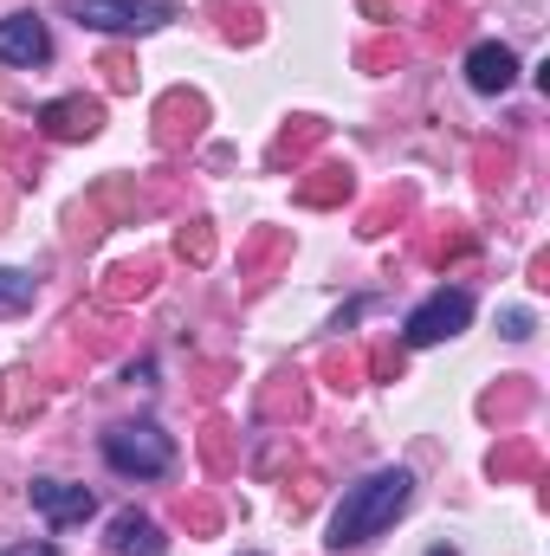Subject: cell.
<instances>
[{
	"instance_id": "cell-32",
	"label": "cell",
	"mask_w": 550,
	"mask_h": 556,
	"mask_svg": "<svg viewBox=\"0 0 550 556\" xmlns=\"http://www.w3.org/2000/svg\"><path fill=\"white\" fill-rule=\"evenodd\" d=\"M505 337L525 343V337H532V317H525V311H505Z\"/></svg>"
},
{
	"instance_id": "cell-21",
	"label": "cell",
	"mask_w": 550,
	"mask_h": 556,
	"mask_svg": "<svg viewBox=\"0 0 550 556\" xmlns=\"http://www.w3.org/2000/svg\"><path fill=\"white\" fill-rule=\"evenodd\" d=\"M512 162H518L512 149H492V142H486V149H479V188H492V194H499V188L512 181Z\"/></svg>"
},
{
	"instance_id": "cell-3",
	"label": "cell",
	"mask_w": 550,
	"mask_h": 556,
	"mask_svg": "<svg viewBox=\"0 0 550 556\" xmlns=\"http://www.w3.org/2000/svg\"><path fill=\"white\" fill-rule=\"evenodd\" d=\"M65 13L98 33H155V26L182 20L175 0H65Z\"/></svg>"
},
{
	"instance_id": "cell-10",
	"label": "cell",
	"mask_w": 550,
	"mask_h": 556,
	"mask_svg": "<svg viewBox=\"0 0 550 556\" xmlns=\"http://www.w3.org/2000/svg\"><path fill=\"white\" fill-rule=\"evenodd\" d=\"M512 78H518V52H512V46H499V39H479V46L466 52V85H473V91L499 98Z\"/></svg>"
},
{
	"instance_id": "cell-36",
	"label": "cell",
	"mask_w": 550,
	"mask_h": 556,
	"mask_svg": "<svg viewBox=\"0 0 550 556\" xmlns=\"http://www.w3.org/2000/svg\"><path fill=\"white\" fill-rule=\"evenodd\" d=\"M0 227H7V188H0Z\"/></svg>"
},
{
	"instance_id": "cell-4",
	"label": "cell",
	"mask_w": 550,
	"mask_h": 556,
	"mask_svg": "<svg viewBox=\"0 0 550 556\" xmlns=\"http://www.w3.org/2000/svg\"><path fill=\"white\" fill-rule=\"evenodd\" d=\"M104 214H111L117 227H130V220L142 214L137 181H98V188H91V194L72 207V240H85V247H91V240L104 233Z\"/></svg>"
},
{
	"instance_id": "cell-25",
	"label": "cell",
	"mask_w": 550,
	"mask_h": 556,
	"mask_svg": "<svg viewBox=\"0 0 550 556\" xmlns=\"http://www.w3.org/2000/svg\"><path fill=\"white\" fill-rule=\"evenodd\" d=\"M98 72H104V85H111V91H137V59H130V52H104V59H98Z\"/></svg>"
},
{
	"instance_id": "cell-30",
	"label": "cell",
	"mask_w": 550,
	"mask_h": 556,
	"mask_svg": "<svg viewBox=\"0 0 550 556\" xmlns=\"http://www.w3.org/2000/svg\"><path fill=\"white\" fill-rule=\"evenodd\" d=\"M363 65H376V72L383 65H402V46L396 39H376V46H363Z\"/></svg>"
},
{
	"instance_id": "cell-28",
	"label": "cell",
	"mask_w": 550,
	"mask_h": 556,
	"mask_svg": "<svg viewBox=\"0 0 550 556\" xmlns=\"http://www.w3.org/2000/svg\"><path fill=\"white\" fill-rule=\"evenodd\" d=\"M370 376L376 382H402V350H370Z\"/></svg>"
},
{
	"instance_id": "cell-18",
	"label": "cell",
	"mask_w": 550,
	"mask_h": 556,
	"mask_svg": "<svg viewBox=\"0 0 550 556\" xmlns=\"http://www.w3.org/2000/svg\"><path fill=\"white\" fill-rule=\"evenodd\" d=\"M525 408H532V382H505V389H492V395L479 402V415L499 420V427H505V420H518Z\"/></svg>"
},
{
	"instance_id": "cell-33",
	"label": "cell",
	"mask_w": 550,
	"mask_h": 556,
	"mask_svg": "<svg viewBox=\"0 0 550 556\" xmlns=\"http://www.w3.org/2000/svg\"><path fill=\"white\" fill-rule=\"evenodd\" d=\"M363 13L370 20H389V13H402V0H363Z\"/></svg>"
},
{
	"instance_id": "cell-29",
	"label": "cell",
	"mask_w": 550,
	"mask_h": 556,
	"mask_svg": "<svg viewBox=\"0 0 550 556\" xmlns=\"http://www.w3.org/2000/svg\"><path fill=\"white\" fill-rule=\"evenodd\" d=\"M324 376H330L337 389H357V376H363V363H357V356H330V363H324Z\"/></svg>"
},
{
	"instance_id": "cell-7",
	"label": "cell",
	"mask_w": 550,
	"mask_h": 556,
	"mask_svg": "<svg viewBox=\"0 0 550 556\" xmlns=\"http://www.w3.org/2000/svg\"><path fill=\"white\" fill-rule=\"evenodd\" d=\"M201 124H208V104H201V91H168L162 104H155V149H188V142L201 137Z\"/></svg>"
},
{
	"instance_id": "cell-27",
	"label": "cell",
	"mask_w": 550,
	"mask_h": 556,
	"mask_svg": "<svg viewBox=\"0 0 550 556\" xmlns=\"http://www.w3.org/2000/svg\"><path fill=\"white\" fill-rule=\"evenodd\" d=\"M402 214H409V194H389L383 207H370V214H363V233L376 240V233H389V220H402Z\"/></svg>"
},
{
	"instance_id": "cell-31",
	"label": "cell",
	"mask_w": 550,
	"mask_h": 556,
	"mask_svg": "<svg viewBox=\"0 0 550 556\" xmlns=\"http://www.w3.org/2000/svg\"><path fill=\"white\" fill-rule=\"evenodd\" d=\"M427 253H434V260L447 266V260H460V253H473V233H447V240H434Z\"/></svg>"
},
{
	"instance_id": "cell-26",
	"label": "cell",
	"mask_w": 550,
	"mask_h": 556,
	"mask_svg": "<svg viewBox=\"0 0 550 556\" xmlns=\"http://www.w3.org/2000/svg\"><path fill=\"white\" fill-rule=\"evenodd\" d=\"M182 525H188V531H201V538H214V531H221L214 498H182Z\"/></svg>"
},
{
	"instance_id": "cell-11",
	"label": "cell",
	"mask_w": 550,
	"mask_h": 556,
	"mask_svg": "<svg viewBox=\"0 0 550 556\" xmlns=\"http://www.w3.org/2000/svg\"><path fill=\"white\" fill-rule=\"evenodd\" d=\"M350 188H357L350 162H317V168L298 181V201H304V207H343V201H350Z\"/></svg>"
},
{
	"instance_id": "cell-34",
	"label": "cell",
	"mask_w": 550,
	"mask_h": 556,
	"mask_svg": "<svg viewBox=\"0 0 550 556\" xmlns=\"http://www.w3.org/2000/svg\"><path fill=\"white\" fill-rule=\"evenodd\" d=\"M7 556H59L52 544H20V551H7Z\"/></svg>"
},
{
	"instance_id": "cell-19",
	"label": "cell",
	"mask_w": 550,
	"mask_h": 556,
	"mask_svg": "<svg viewBox=\"0 0 550 556\" xmlns=\"http://www.w3.org/2000/svg\"><path fill=\"white\" fill-rule=\"evenodd\" d=\"M175 253H182L188 266H208V260H214V227H208V220L175 227Z\"/></svg>"
},
{
	"instance_id": "cell-13",
	"label": "cell",
	"mask_w": 550,
	"mask_h": 556,
	"mask_svg": "<svg viewBox=\"0 0 550 556\" xmlns=\"http://www.w3.org/2000/svg\"><path fill=\"white\" fill-rule=\"evenodd\" d=\"M39 402H46V395H39V376H33V369H7V376H0V415L7 420L39 415Z\"/></svg>"
},
{
	"instance_id": "cell-2",
	"label": "cell",
	"mask_w": 550,
	"mask_h": 556,
	"mask_svg": "<svg viewBox=\"0 0 550 556\" xmlns=\"http://www.w3.org/2000/svg\"><path fill=\"white\" fill-rule=\"evenodd\" d=\"M104 466L124 472V479H162V472L175 466V440H168L155 420L111 427V433H104Z\"/></svg>"
},
{
	"instance_id": "cell-24",
	"label": "cell",
	"mask_w": 550,
	"mask_h": 556,
	"mask_svg": "<svg viewBox=\"0 0 550 556\" xmlns=\"http://www.w3.org/2000/svg\"><path fill=\"white\" fill-rule=\"evenodd\" d=\"M214 20H221L227 39H260V13L253 7H214Z\"/></svg>"
},
{
	"instance_id": "cell-17",
	"label": "cell",
	"mask_w": 550,
	"mask_h": 556,
	"mask_svg": "<svg viewBox=\"0 0 550 556\" xmlns=\"http://www.w3.org/2000/svg\"><path fill=\"white\" fill-rule=\"evenodd\" d=\"M545 459H538V440H505L492 446V479H532Z\"/></svg>"
},
{
	"instance_id": "cell-1",
	"label": "cell",
	"mask_w": 550,
	"mask_h": 556,
	"mask_svg": "<svg viewBox=\"0 0 550 556\" xmlns=\"http://www.w3.org/2000/svg\"><path fill=\"white\" fill-rule=\"evenodd\" d=\"M409 498H414V479L402 472V466L370 472L363 485L343 492V505H337V518H330V551H357V544L383 538V531L409 511Z\"/></svg>"
},
{
	"instance_id": "cell-9",
	"label": "cell",
	"mask_w": 550,
	"mask_h": 556,
	"mask_svg": "<svg viewBox=\"0 0 550 556\" xmlns=\"http://www.w3.org/2000/svg\"><path fill=\"white\" fill-rule=\"evenodd\" d=\"M52 59V33L33 20V13H13V20H0V65H46Z\"/></svg>"
},
{
	"instance_id": "cell-20",
	"label": "cell",
	"mask_w": 550,
	"mask_h": 556,
	"mask_svg": "<svg viewBox=\"0 0 550 556\" xmlns=\"http://www.w3.org/2000/svg\"><path fill=\"white\" fill-rule=\"evenodd\" d=\"M201 459H208L214 472L234 466V427H227V420H208V427H201Z\"/></svg>"
},
{
	"instance_id": "cell-6",
	"label": "cell",
	"mask_w": 550,
	"mask_h": 556,
	"mask_svg": "<svg viewBox=\"0 0 550 556\" xmlns=\"http://www.w3.org/2000/svg\"><path fill=\"white\" fill-rule=\"evenodd\" d=\"M33 124H39V137H52V142H91L104 130V104L85 98V91H78V98H52Z\"/></svg>"
},
{
	"instance_id": "cell-22",
	"label": "cell",
	"mask_w": 550,
	"mask_h": 556,
	"mask_svg": "<svg viewBox=\"0 0 550 556\" xmlns=\"http://www.w3.org/2000/svg\"><path fill=\"white\" fill-rule=\"evenodd\" d=\"M0 311H33V273L0 266Z\"/></svg>"
},
{
	"instance_id": "cell-5",
	"label": "cell",
	"mask_w": 550,
	"mask_h": 556,
	"mask_svg": "<svg viewBox=\"0 0 550 556\" xmlns=\"http://www.w3.org/2000/svg\"><path fill=\"white\" fill-rule=\"evenodd\" d=\"M466 317H473V298H466L460 285H440L427 304L409 311V330H402V337H409L414 350H421V343H447L453 330H466Z\"/></svg>"
},
{
	"instance_id": "cell-12",
	"label": "cell",
	"mask_w": 550,
	"mask_h": 556,
	"mask_svg": "<svg viewBox=\"0 0 550 556\" xmlns=\"http://www.w3.org/2000/svg\"><path fill=\"white\" fill-rule=\"evenodd\" d=\"M111 556H162V531L142 511H117L111 525Z\"/></svg>"
},
{
	"instance_id": "cell-35",
	"label": "cell",
	"mask_w": 550,
	"mask_h": 556,
	"mask_svg": "<svg viewBox=\"0 0 550 556\" xmlns=\"http://www.w3.org/2000/svg\"><path fill=\"white\" fill-rule=\"evenodd\" d=\"M427 556H460V551H447V544H434V551H427Z\"/></svg>"
},
{
	"instance_id": "cell-8",
	"label": "cell",
	"mask_w": 550,
	"mask_h": 556,
	"mask_svg": "<svg viewBox=\"0 0 550 556\" xmlns=\"http://www.w3.org/2000/svg\"><path fill=\"white\" fill-rule=\"evenodd\" d=\"M26 492H33V511H39L46 525H85V518L98 511V498H91L85 485H65V479H33Z\"/></svg>"
},
{
	"instance_id": "cell-23",
	"label": "cell",
	"mask_w": 550,
	"mask_h": 556,
	"mask_svg": "<svg viewBox=\"0 0 550 556\" xmlns=\"http://www.w3.org/2000/svg\"><path fill=\"white\" fill-rule=\"evenodd\" d=\"M278 253H285V233H260V240H253V247H247V260H240V273L253 278V285H260V273H266V266H273Z\"/></svg>"
},
{
	"instance_id": "cell-16",
	"label": "cell",
	"mask_w": 550,
	"mask_h": 556,
	"mask_svg": "<svg viewBox=\"0 0 550 556\" xmlns=\"http://www.w3.org/2000/svg\"><path fill=\"white\" fill-rule=\"evenodd\" d=\"M260 415L266 420H304V382H298V376H273L266 395H260Z\"/></svg>"
},
{
	"instance_id": "cell-14",
	"label": "cell",
	"mask_w": 550,
	"mask_h": 556,
	"mask_svg": "<svg viewBox=\"0 0 550 556\" xmlns=\"http://www.w3.org/2000/svg\"><path fill=\"white\" fill-rule=\"evenodd\" d=\"M155 285V260H137V266H111L104 273V285H98V298L104 304H124V298H142Z\"/></svg>"
},
{
	"instance_id": "cell-15",
	"label": "cell",
	"mask_w": 550,
	"mask_h": 556,
	"mask_svg": "<svg viewBox=\"0 0 550 556\" xmlns=\"http://www.w3.org/2000/svg\"><path fill=\"white\" fill-rule=\"evenodd\" d=\"M317 142H324V124H317V117H298L291 130H278V142H273V168H285V162L298 168V162H304Z\"/></svg>"
}]
</instances>
